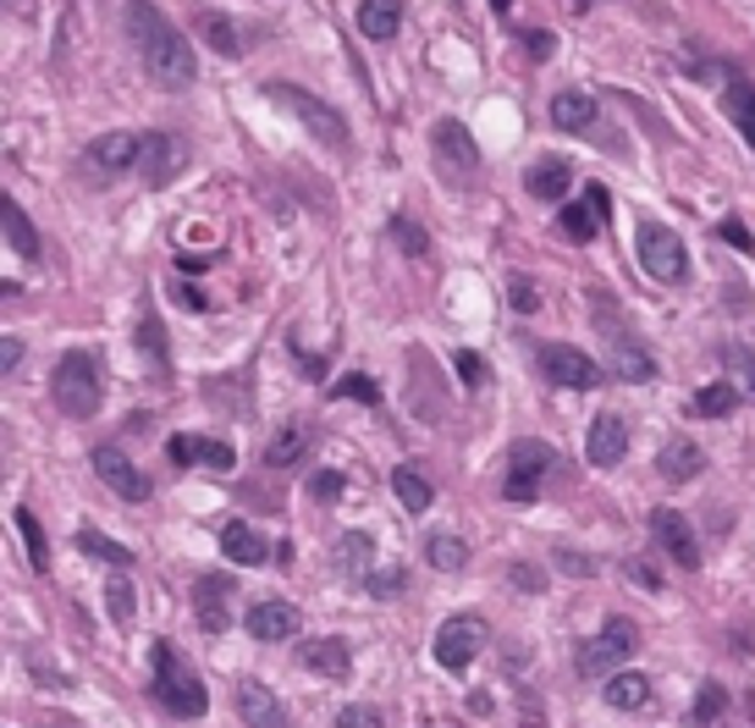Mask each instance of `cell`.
<instances>
[{
    "label": "cell",
    "instance_id": "cell-36",
    "mask_svg": "<svg viewBox=\"0 0 755 728\" xmlns=\"http://www.w3.org/2000/svg\"><path fill=\"white\" fill-rule=\"evenodd\" d=\"M298 453H303V426H287V431L270 437L265 464H270V470H287V464H298Z\"/></svg>",
    "mask_w": 755,
    "mask_h": 728
},
{
    "label": "cell",
    "instance_id": "cell-39",
    "mask_svg": "<svg viewBox=\"0 0 755 728\" xmlns=\"http://www.w3.org/2000/svg\"><path fill=\"white\" fill-rule=\"evenodd\" d=\"M336 569L364 574V569H369V536H358V530H353V536H342V541H336Z\"/></svg>",
    "mask_w": 755,
    "mask_h": 728
},
{
    "label": "cell",
    "instance_id": "cell-17",
    "mask_svg": "<svg viewBox=\"0 0 755 728\" xmlns=\"http://www.w3.org/2000/svg\"><path fill=\"white\" fill-rule=\"evenodd\" d=\"M298 668L314 673V679H342V673L353 668V651H347V640H336V635H314V640L298 646Z\"/></svg>",
    "mask_w": 755,
    "mask_h": 728
},
{
    "label": "cell",
    "instance_id": "cell-8",
    "mask_svg": "<svg viewBox=\"0 0 755 728\" xmlns=\"http://www.w3.org/2000/svg\"><path fill=\"white\" fill-rule=\"evenodd\" d=\"M546 470H552V448H546L541 437H524V442L513 448V459H508V486H502V497H508V503H535Z\"/></svg>",
    "mask_w": 755,
    "mask_h": 728
},
{
    "label": "cell",
    "instance_id": "cell-27",
    "mask_svg": "<svg viewBox=\"0 0 755 728\" xmlns=\"http://www.w3.org/2000/svg\"><path fill=\"white\" fill-rule=\"evenodd\" d=\"M552 122H557L563 133H579V128H590V122H596V100H590V95H579V89H563V95L552 100Z\"/></svg>",
    "mask_w": 755,
    "mask_h": 728
},
{
    "label": "cell",
    "instance_id": "cell-12",
    "mask_svg": "<svg viewBox=\"0 0 755 728\" xmlns=\"http://www.w3.org/2000/svg\"><path fill=\"white\" fill-rule=\"evenodd\" d=\"M651 536H656V547H662L678 569H700V541H695V530H689V519H684L678 508H656V514H651Z\"/></svg>",
    "mask_w": 755,
    "mask_h": 728
},
{
    "label": "cell",
    "instance_id": "cell-24",
    "mask_svg": "<svg viewBox=\"0 0 755 728\" xmlns=\"http://www.w3.org/2000/svg\"><path fill=\"white\" fill-rule=\"evenodd\" d=\"M568 183H574V172H568V161H535L530 166V177H524V188L535 194V199H568Z\"/></svg>",
    "mask_w": 755,
    "mask_h": 728
},
{
    "label": "cell",
    "instance_id": "cell-9",
    "mask_svg": "<svg viewBox=\"0 0 755 728\" xmlns=\"http://www.w3.org/2000/svg\"><path fill=\"white\" fill-rule=\"evenodd\" d=\"M541 371H546V382L574 387V393L601 387V364H596L585 348H568V342H546V348H541Z\"/></svg>",
    "mask_w": 755,
    "mask_h": 728
},
{
    "label": "cell",
    "instance_id": "cell-33",
    "mask_svg": "<svg viewBox=\"0 0 755 728\" xmlns=\"http://www.w3.org/2000/svg\"><path fill=\"white\" fill-rule=\"evenodd\" d=\"M199 34H204L221 56H243V40H237V29H232L226 12H204V18H199Z\"/></svg>",
    "mask_w": 755,
    "mask_h": 728
},
{
    "label": "cell",
    "instance_id": "cell-35",
    "mask_svg": "<svg viewBox=\"0 0 755 728\" xmlns=\"http://www.w3.org/2000/svg\"><path fill=\"white\" fill-rule=\"evenodd\" d=\"M425 558H431V569L453 574V569H464V563H469V547H464L458 536H431V541H425Z\"/></svg>",
    "mask_w": 755,
    "mask_h": 728
},
{
    "label": "cell",
    "instance_id": "cell-15",
    "mask_svg": "<svg viewBox=\"0 0 755 728\" xmlns=\"http://www.w3.org/2000/svg\"><path fill=\"white\" fill-rule=\"evenodd\" d=\"M237 717H243L248 728H287L281 695H276L270 684H259V679H237Z\"/></svg>",
    "mask_w": 755,
    "mask_h": 728
},
{
    "label": "cell",
    "instance_id": "cell-60",
    "mask_svg": "<svg viewBox=\"0 0 755 728\" xmlns=\"http://www.w3.org/2000/svg\"><path fill=\"white\" fill-rule=\"evenodd\" d=\"M491 7H497V12H508V7H513V0H491Z\"/></svg>",
    "mask_w": 755,
    "mask_h": 728
},
{
    "label": "cell",
    "instance_id": "cell-50",
    "mask_svg": "<svg viewBox=\"0 0 755 728\" xmlns=\"http://www.w3.org/2000/svg\"><path fill=\"white\" fill-rule=\"evenodd\" d=\"M717 232H722V243H728V249H744V254L755 249V238H750V227H744V221H722Z\"/></svg>",
    "mask_w": 755,
    "mask_h": 728
},
{
    "label": "cell",
    "instance_id": "cell-49",
    "mask_svg": "<svg viewBox=\"0 0 755 728\" xmlns=\"http://www.w3.org/2000/svg\"><path fill=\"white\" fill-rule=\"evenodd\" d=\"M342 486H347V481H342V475H336V470H320V475H314V486H309V492H314V497H320V503H336V497H342Z\"/></svg>",
    "mask_w": 755,
    "mask_h": 728
},
{
    "label": "cell",
    "instance_id": "cell-34",
    "mask_svg": "<svg viewBox=\"0 0 755 728\" xmlns=\"http://www.w3.org/2000/svg\"><path fill=\"white\" fill-rule=\"evenodd\" d=\"M18 519V530H23V547H29V563L45 574L51 569V547H45V530H40V519H34V508H18L12 514Z\"/></svg>",
    "mask_w": 755,
    "mask_h": 728
},
{
    "label": "cell",
    "instance_id": "cell-44",
    "mask_svg": "<svg viewBox=\"0 0 755 728\" xmlns=\"http://www.w3.org/2000/svg\"><path fill=\"white\" fill-rule=\"evenodd\" d=\"M138 342H144V353H149V364H155V371H166V337H160V320H144L138 326Z\"/></svg>",
    "mask_w": 755,
    "mask_h": 728
},
{
    "label": "cell",
    "instance_id": "cell-58",
    "mask_svg": "<svg viewBox=\"0 0 755 728\" xmlns=\"http://www.w3.org/2000/svg\"><path fill=\"white\" fill-rule=\"evenodd\" d=\"M18 359H23V342H18V337H7V376L18 371Z\"/></svg>",
    "mask_w": 755,
    "mask_h": 728
},
{
    "label": "cell",
    "instance_id": "cell-5",
    "mask_svg": "<svg viewBox=\"0 0 755 728\" xmlns=\"http://www.w3.org/2000/svg\"><path fill=\"white\" fill-rule=\"evenodd\" d=\"M270 100H281V106H287V111H292V117H298V122H303V128H309V133L325 144V150H347V122H342V117H336L325 100H314L309 89L270 84Z\"/></svg>",
    "mask_w": 755,
    "mask_h": 728
},
{
    "label": "cell",
    "instance_id": "cell-4",
    "mask_svg": "<svg viewBox=\"0 0 755 728\" xmlns=\"http://www.w3.org/2000/svg\"><path fill=\"white\" fill-rule=\"evenodd\" d=\"M634 254H640V271H645L651 282H662V287H678V282L689 276V254H684L678 232L662 227V221H645V227H640Z\"/></svg>",
    "mask_w": 755,
    "mask_h": 728
},
{
    "label": "cell",
    "instance_id": "cell-20",
    "mask_svg": "<svg viewBox=\"0 0 755 728\" xmlns=\"http://www.w3.org/2000/svg\"><path fill=\"white\" fill-rule=\"evenodd\" d=\"M292 629H303V618H298L292 602H254L248 607V635L254 640H287Z\"/></svg>",
    "mask_w": 755,
    "mask_h": 728
},
{
    "label": "cell",
    "instance_id": "cell-48",
    "mask_svg": "<svg viewBox=\"0 0 755 728\" xmlns=\"http://www.w3.org/2000/svg\"><path fill=\"white\" fill-rule=\"evenodd\" d=\"M623 574H629V580H634L640 591H662V574H656V569H651L645 558H629V563H623Z\"/></svg>",
    "mask_w": 755,
    "mask_h": 728
},
{
    "label": "cell",
    "instance_id": "cell-23",
    "mask_svg": "<svg viewBox=\"0 0 755 728\" xmlns=\"http://www.w3.org/2000/svg\"><path fill=\"white\" fill-rule=\"evenodd\" d=\"M221 552H226L232 563H243V569H254V563H265V558H270V547L259 541V530H248L243 519H232V525L221 530Z\"/></svg>",
    "mask_w": 755,
    "mask_h": 728
},
{
    "label": "cell",
    "instance_id": "cell-2",
    "mask_svg": "<svg viewBox=\"0 0 755 728\" xmlns=\"http://www.w3.org/2000/svg\"><path fill=\"white\" fill-rule=\"evenodd\" d=\"M51 393H56V409H62V415H73V420H89V415H100V404H106L100 353H89V348H73V353H62Z\"/></svg>",
    "mask_w": 755,
    "mask_h": 728
},
{
    "label": "cell",
    "instance_id": "cell-7",
    "mask_svg": "<svg viewBox=\"0 0 755 728\" xmlns=\"http://www.w3.org/2000/svg\"><path fill=\"white\" fill-rule=\"evenodd\" d=\"M596 315H601L596 326H601L607 353H612V376H618V382H634V387H640V382H651V376H656V359H651V348H640V342L618 326V315H607L601 304H596Z\"/></svg>",
    "mask_w": 755,
    "mask_h": 728
},
{
    "label": "cell",
    "instance_id": "cell-45",
    "mask_svg": "<svg viewBox=\"0 0 755 728\" xmlns=\"http://www.w3.org/2000/svg\"><path fill=\"white\" fill-rule=\"evenodd\" d=\"M331 393H336V398H358V404H381V387H375L369 376H347V382H336Z\"/></svg>",
    "mask_w": 755,
    "mask_h": 728
},
{
    "label": "cell",
    "instance_id": "cell-25",
    "mask_svg": "<svg viewBox=\"0 0 755 728\" xmlns=\"http://www.w3.org/2000/svg\"><path fill=\"white\" fill-rule=\"evenodd\" d=\"M722 106H728L733 128L744 133V144L755 150V84H744V78H728V89H722Z\"/></svg>",
    "mask_w": 755,
    "mask_h": 728
},
{
    "label": "cell",
    "instance_id": "cell-55",
    "mask_svg": "<svg viewBox=\"0 0 755 728\" xmlns=\"http://www.w3.org/2000/svg\"><path fill=\"white\" fill-rule=\"evenodd\" d=\"M524 45H530V51H535V62H546V56H552V45H557V40H552V34H524Z\"/></svg>",
    "mask_w": 755,
    "mask_h": 728
},
{
    "label": "cell",
    "instance_id": "cell-38",
    "mask_svg": "<svg viewBox=\"0 0 755 728\" xmlns=\"http://www.w3.org/2000/svg\"><path fill=\"white\" fill-rule=\"evenodd\" d=\"M453 364H458V382H464L469 393L491 382V364H486V353H475V348H458V359H453Z\"/></svg>",
    "mask_w": 755,
    "mask_h": 728
},
{
    "label": "cell",
    "instance_id": "cell-22",
    "mask_svg": "<svg viewBox=\"0 0 755 728\" xmlns=\"http://www.w3.org/2000/svg\"><path fill=\"white\" fill-rule=\"evenodd\" d=\"M398 29H403L398 0H358V34L364 40H392Z\"/></svg>",
    "mask_w": 755,
    "mask_h": 728
},
{
    "label": "cell",
    "instance_id": "cell-10",
    "mask_svg": "<svg viewBox=\"0 0 755 728\" xmlns=\"http://www.w3.org/2000/svg\"><path fill=\"white\" fill-rule=\"evenodd\" d=\"M480 646H486V618H475V613H458L436 629V662L453 668V673L469 668L480 657Z\"/></svg>",
    "mask_w": 755,
    "mask_h": 728
},
{
    "label": "cell",
    "instance_id": "cell-1",
    "mask_svg": "<svg viewBox=\"0 0 755 728\" xmlns=\"http://www.w3.org/2000/svg\"><path fill=\"white\" fill-rule=\"evenodd\" d=\"M127 40L144 56V67H149L155 84H166V89H188L193 84V51H188V40L149 7V0H127Z\"/></svg>",
    "mask_w": 755,
    "mask_h": 728
},
{
    "label": "cell",
    "instance_id": "cell-14",
    "mask_svg": "<svg viewBox=\"0 0 755 728\" xmlns=\"http://www.w3.org/2000/svg\"><path fill=\"white\" fill-rule=\"evenodd\" d=\"M166 453H171V464H193V470H215V475H226V470L237 464V453H232L226 442L193 437V431H177V437L166 442Z\"/></svg>",
    "mask_w": 755,
    "mask_h": 728
},
{
    "label": "cell",
    "instance_id": "cell-52",
    "mask_svg": "<svg viewBox=\"0 0 755 728\" xmlns=\"http://www.w3.org/2000/svg\"><path fill=\"white\" fill-rule=\"evenodd\" d=\"M563 574H596V563L590 558H579V552H568V547H557V558H552Z\"/></svg>",
    "mask_w": 755,
    "mask_h": 728
},
{
    "label": "cell",
    "instance_id": "cell-11",
    "mask_svg": "<svg viewBox=\"0 0 755 728\" xmlns=\"http://www.w3.org/2000/svg\"><path fill=\"white\" fill-rule=\"evenodd\" d=\"M144 161V139L138 133H100L89 150H84V166L95 172V177H122V172H133Z\"/></svg>",
    "mask_w": 755,
    "mask_h": 728
},
{
    "label": "cell",
    "instance_id": "cell-53",
    "mask_svg": "<svg viewBox=\"0 0 755 728\" xmlns=\"http://www.w3.org/2000/svg\"><path fill=\"white\" fill-rule=\"evenodd\" d=\"M508 298H513V309H535V304H541L530 282H513V287H508Z\"/></svg>",
    "mask_w": 755,
    "mask_h": 728
},
{
    "label": "cell",
    "instance_id": "cell-59",
    "mask_svg": "<svg viewBox=\"0 0 755 728\" xmlns=\"http://www.w3.org/2000/svg\"><path fill=\"white\" fill-rule=\"evenodd\" d=\"M45 728H84V723H73V717H51Z\"/></svg>",
    "mask_w": 755,
    "mask_h": 728
},
{
    "label": "cell",
    "instance_id": "cell-40",
    "mask_svg": "<svg viewBox=\"0 0 755 728\" xmlns=\"http://www.w3.org/2000/svg\"><path fill=\"white\" fill-rule=\"evenodd\" d=\"M133 607H138L133 585H127V580H111V585H106V613H111L116 624H127V618H133Z\"/></svg>",
    "mask_w": 755,
    "mask_h": 728
},
{
    "label": "cell",
    "instance_id": "cell-19",
    "mask_svg": "<svg viewBox=\"0 0 755 728\" xmlns=\"http://www.w3.org/2000/svg\"><path fill=\"white\" fill-rule=\"evenodd\" d=\"M431 144H436V155L458 172V177H469L475 166H480V150H475V139H469V128L464 122H436V133H431Z\"/></svg>",
    "mask_w": 755,
    "mask_h": 728
},
{
    "label": "cell",
    "instance_id": "cell-56",
    "mask_svg": "<svg viewBox=\"0 0 755 728\" xmlns=\"http://www.w3.org/2000/svg\"><path fill=\"white\" fill-rule=\"evenodd\" d=\"M298 359H303V364H298V371H303V376H309V382H320V376H325V364H320V359H314V353H298Z\"/></svg>",
    "mask_w": 755,
    "mask_h": 728
},
{
    "label": "cell",
    "instance_id": "cell-42",
    "mask_svg": "<svg viewBox=\"0 0 755 728\" xmlns=\"http://www.w3.org/2000/svg\"><path fill=\"white\" fill-rule=\"evenodd\" d=\"M722 706H728V690H722V684H700V695H695V723H717Z\"/></svg>",
    "mask_w": 755,
    "mask_h": 728
},
{
    "label": "cell",
    "instance_id": "cell-30",
    "mask_svg": "<svg viewBox=\"0 0 755 728\" xmlns=\"http://www.w3.org/2000/svg\"><path fill=\"white\" fill-rule=\"evenodd\" d=\"M0 216H7V243H12L18 254L40 260V232H34V221L23 216V205H18V199H7V205H0Z\"/></svg>",
    "mask_w": 755,
    "mask_h": 728
},
{
    "label": "cell",
    "instance_id": "cell-54",
    "mask_svg": "<svg viewBox=\"0 0 755 728\" xmlns=\"http://www.w3.org/2000/svg\"><path fill=\"white\" fill-rule=\"evenodd\" d=\"M585 205H590V210H596L601 221L612 216V199H607V188H585Z\"/></svg>",
    "mask_w": 755,
    "mask_h": 728
},
{
    "label": "cell",
    "instance_id": "cell-41",
    "mask_svg": "<svg viewBox=\"0 0 755 728\" xmlns=\"http://www.w3.org/2000/svg\"><path fill=\"white\" fill-rule=\"evenodd\" d=\"M728 371H733V382L744 387V398L755 404V353H750V348H728Z\"/></svg>",
    "mask_w": 755,
    "mask_h": 728
},
{
    "label": "cell",
    "instance_id": "cell-16",
    "mask_svg": "<svg viewBox=\"0 0 755 728\" xmlns=\"http://www.w3.org/2000/svg\"><path fill=\"white\" fill-rule=\"evenodd\" d=\"M623 453H629V426L618 415H596L590 437H585V459L596 470H612V464H623Z\"/></svg>",
    "mask_w": 755,
    "mask_h": 728
},
{
    "label": "cell",
    "instance_id": "cell-57",
    "mask_svg": "<svg viewBox=\"0 0 755 728\" xmlns=\"http://www.w3.org/2000/svg\"><path fill=\"white\" fill-rule=\"evenodd\" d=\"M171 298H177V304H188V309H204V298H199L193 287H171Z\"/></svg>",
    "mask_w": 755,
    "mask_h": 728
},
{
    "label": "cell",
    "instance_id": "cell-51",
    "mask_svg": "<svg viewBox=\"0 0 755 728\" xmlns=\"http://www.w3.org/2000/svg\"><path fill=\"white\" fill-rule=\"evenodd\" d=\"M508 580H513L519 591H530V596H535V591H546V585H541V569H535V563H513V569H508Z\"/></svg>",
    "mask_w": 755,
    "mask_h": 728
},
{
    "label": "cell",
    "instance_id": "cell-31",
    "mask_svg": "<svg viewBox=\"0 0 755 728\" xmlns=\"http://www.w3.org/2000/svg\"><path fill=\"white\" fill-rule=\"evenodd\" d=\"M392 492H398V503H403L409 514H425V508L436 503V492H431V481H425L420 470H392Z\"/></svg>",
    "mask_w": 755,
    "mask_h": 728
},
{
    "label": "cell",
    "instance_id": "cell-18",
    "mask_svg": "<svg viewBox=\"0 0 755 728\" xmlns=\"http://www.w3.org/2000/svg\"><path fill=\"white\" fill-rule=\"evenodd\" d=\"M193 613H199V624H204L210 635H221V629L232 624V580H226V574H204V580L193 585Z\"/></svg>",
    "mask_w": 755,
    "mask_h": 728
},
{
    "label": "cell",
    "instance_id": "cell-46",
    "mask_svg": "<svg viewBox=\"0 0 755 728\" xmlns=\"http://www.w3.org/2000/svg\"><path fill=\"white\" fill-rule=\"evenodd\" d=\"M398 591H403V569H398V563L369 574V596H381V602H387V596H398Z\"/></svg>",
    "mask_w": 755,
    "mask_h": 728
},
{
    "label": "cell",
    "instance_id": "cell-28",
    "mask_svg": "<svg viewBox=\"0 0 755 728\" xmlns=\"http://www.w3.org/2000/svg\"><path fill=\"white\" fill-rule=\"evenodd\" d=\"M739 409V387L733 382H711V387H700L695 398H689V415H700V420H722V415H733Z\"/></svg>",
    "mask_w": 755,
    "mask_h": 728
},
{
    "label": "cell",
    "instance_id": "cell-43",
    "mask_svg": "<svg viewBox=\"0 0 755 728\" xmlns=\"http://www.w3.org/2000/svg\"><path fill=\"white\" fill-rule=\"evenodd\" d=\"M336 728H387V717L375 712L369 701H358V706H342V712H336Z\"/></svg>",
    "mask_w": 755,
    "mask_h": 728
},
{
    "label": "cell",
    "instance_id": "cell-6",
    "mask_svg": "<svg viewBox=\"0 0 755 728\" xmlns=\"http://www.w3.org/2000/svg\"><path fill=\"white\" fill-rule=\"evenodd\" d=\"M640 651V629L629 624V618H612L601 635H590L585 646H579V673H618L629 657Z\"/></svg>",
    "mask_w": 755,
    "mask_h": 728
},
{
    "label": "cell",
    "instance_id": "cell-29",
    "mask_svg": "<svg viewBox=\"0 0 755 728\" xmlns=\"http://www.w3.org/2000/svg\"><path fill=\"white\" fill-rule=\"evenodd\" d=\"M645 701H651V679H645V673H612V679H607V706L640 712Z\"/></svg>",
    "mask_w": 755,
    "mask_h": 728
},
{
    "label": "cell",
    "instance_id": "cell-37",
    "mask_svg": "<svg viewBox=\"0 0 755 728\" xmlns=\"http://www.w3.org/2000/svg\"><path fill=\"white\" fill-rule=\"evenodd\" d=\"M78 552H89V558H100V563H133V552L127 547H116L111 536H100V530H78Z\"/></svg>",
    "mask_w": 755,
    "mask_h": 728
},
{
    "label": "cell",
    "instance_id": "cell-32",
    "mask_svg": "<svg viewBox=\"0 0 755 728\" xmlns=\"http://www.w3.org/2000/svg\"><path fill=\"white\" fill-rule=\"evenodd\" d=\"M596 227H601V216H596L585 199H579V205H563V216H557V232H563L568 243H590Z\"/></svg>",
    "mask_w": 755,
    "mask_h": 728
},
{
    "label": "cell",
    "instance_id": "cell-3",
    "mask_svg": "<svg viewBox=\"0 0 755 728\" xmlns=\"http://www.w3.org/2000/svg\"><path fill=\"white\" fill-rule=\"evenodd\" d=\"M155 701H160L171 717H182V723H199L204 706H210L199 673H188L182 657H177L171 646H155Z\"/></svg>",
    "mask_w": 755,
    "mask_h": 728
},
{
    "label": "cell",
    "instance_id": "cell-26",
    "mask_svg": "<svg viewBox=\"0 0 755 728\" xmlns=\"http://www.w3.org/2000/svg\"><path fill=\"white\" fill-rule=\"evenodd\" d=\"M656 464H662V475H667L673 486H684V481H695V475H700V464H706V459H700V448H695V442H684V437H678V442H667V448L656 453Z\"/></svg>",
    "mask_w": 755,
    "mask_h": 728
},
{
    "label": "cell",
    "instance_id": "cell-47",
    "mask_svg": "<svg viewBox=\"0 0 755 728\" xmlns=\"http://www.w3.org/2000/svg\"><path fill=\"white\" fill-rule=\"evenodd\" d=\"M392 238H398V243H403L409 254H425V249H431V243H425V232H420V227H414L409 216H398V221H392Z\"/></svg>",
    "mask_w": 755,
    "mask_h": 728
},
{
    "label": "cell",
    "instance_id": "cell-13",
    "mask_svg": "<svg viewBox=\"0 0 755 728\" xmlns=\"http://www.w3.org/2000/svg\"><path fill=\"white\" fill-rule=\"evenodd\" d=\"M95 470H100V481H106L116 497H127V503H149V475H144L122 448H95Z\"/></svg>",
    "mask_w": 755,
    "mask_h": 728
},
{
    "label": "cell",
    "instance_id": "cell-21",
    "mask_svg": "<svg viewBox=\"0 0 755 728\" xmlns=\"http://www.w3.org/2000/svg\"><path fill=\"white\" fill-rule=\"evenodd\" d=\"M138 172H144V183H166L171 172H182V139H166V133L144 139V161H138Z\"/></svg>",
    "mask_w": 755,
    "mask_h": 728
},
{
    "label": "cell",
    "instance_id": "cell-61",
    "mask_svg": "<svg viewBox=\"0 0 755 728\" xmlns=\"http://www.w3.org/2000/svg\"><path fill=\"white\" fill-rule=\"evenodd\" d=\"M579 7H590V0H579Z\"/></svg>",
    "mask_w": 755,
    "mask_h": 728
}]
</instances>
